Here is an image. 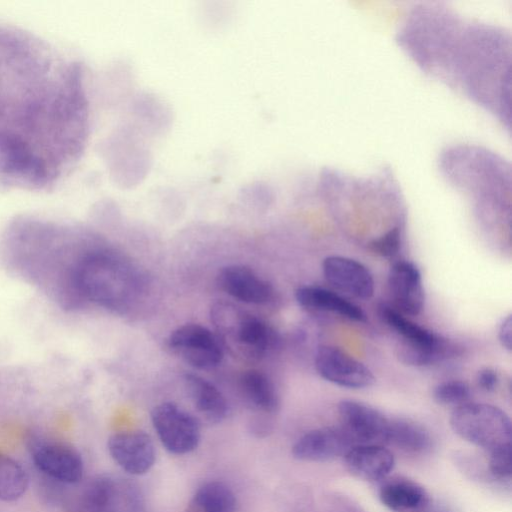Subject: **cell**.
<instances>
[{
  "instance_id": "obj_6",
  "label": "cell",
  "mask_w": 512,
  "mask_h": 512,
  "mask_svg": "<svg viewBox=\"0 0 512 512\" xmlns=\"http://www.w3.org/2000/svg\"><path fill=\"white\" fill-rule=\"evenodd\" d=\"M28 450L36 468L49 479L73 485L83 479L84 463L79 451L67 442L33 436Z\"/></svg>"
},
{
  "instance_id": "obj_13",
  "label": "cell",
  "mask_w": 512,
  "mask_h": 512,
  "mask_svg": "<svg viewBox=\"0 0 512 512\" xmlns=\"http://www.w3.org/2000/svg\"><path fill=\"white\" fill-rule=\"evenodd\" d=\"M354 445L340 427H324L308 431L292 446L294 458L305 462H329L343 457Z\"/></svg>"
},
{
  "instance_id": "obj_7",
  "label": "cell",
  "mask_w": 512,
  "mask_h": 512,
  "mask_svg": "<svg viewBox=\"0 0 512 512\" xmlns=\"http://www.w3.org/2000/svg\"><path fill=\"white\" fill-rule=\"evenodd\" d=\"M151 421L162 445L176 455L195 450L200 441L197 420L172 402H164L153 408Z\"/></svg>"
},
{
  "instance_id": "obj_21",
  "label": "cell",
  "mask_w": 512,
  "mask_h": 512,
  "mask_svg": "<svg viewBox=\"0 0 512 512\" xmlns=\"http://www.w3.org/2000/svg\"><path fill=\"white\" fill-rule=\"evenodd\" d=\"M62 496L64 512H104L106 475H99L73 484Z\"/></svg>"
},
{
  "instance_id": "obj_17",
  "label": "cell",
  "mask_w": 512,
  "mask_h": 512,
  "mask_svg": "<svg viewBox=\"0 0 512 512\" xmlns=\"http://www.w3.org/2000/svg\"><path fill=\"white\" fill-rule=\"evenodd\" d=\"M378 313L382 321L398 334L399 344L418 349H440L450 343L447 339L407 318L389 304H380Z\"/></svg>"
},
{
  "instance_id": "obj_27",
  "label": "cell",
  "mask_w": 512,
  "mask_h": 512,
  "mask_svg": "<svg viewBox=\"0 0 512 512\" xmlns=\"http://www.w3.org/2000/svg\"><path fill=\"white\" fill-rule=\"evenodd\" d=\"M433 399L440 405L458 407L470 402V386L461 380H448L433 389Z\"/></svg>"
},
{
  "instance_id": "obj_29",
  "label": "cell",
  "mask_w": 512,
  "mask_h": 512,
  "mask_svg": "<svg viewBox=\"0 0 512 512\" xmlns=\"http://www.w3.org/2000/svg\"><path fill=\"white\" fill-rule=\"evenodd\" d=\"M488 468L491 475L499 480L510 479L512 475V446L488 453Z\"/></svg>"
},
{
  "instance_id": "obj_31",
  "label": "cell",
  "mask_w": 512,
  "mask_h": 512,
  "mask_svg": "<svg viewBox=\"0 0 512 512\" xmlns=\"http://www.w3.org/2000/svg\"><path fill=\"white\" fill-rule=\"evenodd\" d=\"M498 339L500 344L507 351L512 350V317L506 316L500 323L498 329Z\"/></svg>"
},
{
  "instance_id": "obj_22",
  "label": "cell",
  "mask_w": 512,
  "mask_h": 512,
  "mask_svg": "<svg viewBox=\"0 0 512 512\" xmlns=\"http://www.w3.org/2000/svg\"><path fill=\"white\" fill-rule=\"evenodd\" d=\"M385 443L404 452L422 454L433 446L429 431L409 419H390Z\"/></svg>"
},
{
  "instance_id": "obj_1",
  "label": "cell",
  "mask_w": 512,
  "mask_h": 512,
  "mask_svg": "<svg viewBox=\"0 0 512 512\" xmlns=\"http://www.w3.org/2000/svg\"><path fill=\"white\" fill-rule=\"evenodd\" d=\"M87 131L81 66L0 23V186L53 188L81 157Z\"/></svg>"
},
{
  "instance_id": "obj_11",
  "label": "cell",
  "mask_w": 512,
  "mask_h": 512,
  "mask_svg": "<svg viewBox=\"0 0 512 512\" xmlns=\"http://www.w3.org/2000/svg\"><path fill=\"white\" fill-rule=\"evenodd\" d=\"M111 458L131 475L147 473L155 463L156 451L151 437L140 430L115 433L107 442Z\"/></svg>"
},
{
  "instance_id": "obj_12",
  "label": "cell",
  "mask_w": 512,
  "mask_h": 512,
  "mask_svg": "<svg viewBox=\"0 0 512 512\" xmlns=\"http://www.w3.org/2000/svg\"><path fill=\"white\" fill-rule=\"evenodd\" d=\"M392 307L404 315L416 316L425 305V291L418 267L406 260L395 262L388 273Z\"/></svg>"
},
{
  "instance_id": "obj_15",
  "label": "cell",
  "mask_w": 512,
  "mask_h": 512,
  "mask_svg": "<svg viewBox=\"0 0 512 512\" xmlns=\"http://www.w3.org/2000/svg\"><path fill=\"white\" fill-rule=\"evenodd\" d=\"M325 279L336 289L360 299L374 294L372 274L362 263L339 255L326 257L322 263Z\"/></svg>"
},
{
  "instance_id": "obj_26",
  "label": "cell",
  "mask_w": 512,
  "mask_h": 512,
  "mask_svg": "<svg viewBox=\"0 0 512 512\" xmlns=\"http://www.w3.org/2000/svg\"><path fill=\"white\" fill-rule=\"evenodd\" d=\"M29 485L24 468L13 458L0 453V501L21 498Z\"/></svg>"
},
{
  "instance_id": "obj_9",
  "label": "cell",
  "mask_w": 512,
  "mask_h": 512,
  "mask_svg": "<svg viewBox=\"0 0 512 512\" xmlns=\"http://www.w3.org/2000/svg\"><path fill=\"white\" fill-rule=\"evenodd\" d=\"M314 364L323 379L343 388L363 389L375 382V377L367 366L335 346H320L316 351Z\"/></svg>"
},
{
  "instance_id": "obj_18",
  "label": "cell",
  "mask_w": 512,
  "mask_h": 512,
  "mask_svg": "<svg viewBox=\"0 0 512 512\" xmlns=\"http://www.w3.org/2000/svg\"><path fill=\"white\" fill-rule=\"evenodd\" d=\"M295 299L307 310L332 312L353 321H366V315L358 305L322 287L301 286L295 291Z\"/></svg>"
},
{
  "instance_id": "obj_10",
  "label": "cell",
  "mask_w": 512,
  "mask_h": 512,
  "mask_svg": "<svg viewBox=\"0 0 512 512\" xmlns=\"http://www.w3.org/2000/svg\"><path fill=\"white\" fill-rule=\"evenodd\" d=\"M340 428L354 444H382L386 441L390 419L365 403L345 399L338 403Z\"/></svg>"
},
{
  "instance_id": "obj_16",
  "label": "cell",
  "mask_w": 512,
  "mask_h": 512,
  "mask_svg": "<svg viewBox=\"0 0 512 512\" xmlns=\"http://www.w3.org/2000/svg\"><path fill=\"white\" fill-rule=\"evenodd\" d=\"M347 470L365 481L385 479L394 469L393 453L381 444H355L343 456Z\"/></svg>"
},
{
  "instance_id": "obj_8",
  "label": "cell",
  "mask_w": 512,
  "mask_h": 512,
  "mask_svg": "<svg viewBox=\"0 0 512 512\" xmlns=\"http://www.w3.org/2000/svg\"><path fill=\"white\" fill-rule=\"evenodd\" d=\"M167 344L174 354L199 369L216 367L224 356L217 335L200 324L179 326L170 333Z\"/></svg>"
},
{
  "instance_id": "obj_20",
  "label": "cell",
  "mask_w": 512,
  "mask_h": 512,
  "mask_svg": "<svg viewBox=\"0 0 512 512\" xmlns=\"http://www.w3.org/2000/svg\"><path fill=\"white\" fill-rule=\"evenodd\" d=\"M378 497L382 505L392 512H414L431 499L422 485L404 478L383 482Z\"/></svg>"
},
{
  "instance_id": "obj_19",
  "label": "cell",
  "mask_w": 512,
  "mask_h": 512,
  "mask_svg": "<svg viewBox=\"0 0 512 512\" xmlns=\"http://www.w3.org/2000/svg\"><path fill=\"white\" fill-rule=\"evenodd\" d=\"M183 381L192 404L207 421L219 423L227 416V401L214 384L196 374H185Z\"/></svg>"
},
{
  "instance_id": "obj_28",
  "label": "cell",
  "mask_w": 512,
  "mask_h": 512,
  "mask_svg": "<svg viewBox=\"0 0 512 512\" xmlns=\"http://www.w3.org/2000/svg\"><path fill=\"white\" fill-rule=\"evenodd\" d=\"M402 244V230L399 225H395L379 237L369 242V249L385 258H393L396 256Z\"/></svg>"
},
{
  "instance_id": "obj_5",
  "label": "cell",
  "mask_w": 512,
  "mask_h": 512,
  "mask_svg": "<svg viewBox=\"0 0 512 512\" xmlns=\"http://www.w3.org/2000/svg\"><path fill=\"white\" fill-rule=\"evenodd\" d=\"M449 423L456 435L487 453L512 446L511 419L492 404L470 401L455 407Z\"/></svg>"
},
{
  "instance_id": "obj_4",
  "label": "cell",
  "mask_w": 512,
  "mask_h": 512,
  "mask_svg": "<svg viewBox=\"0 0 512 512\" xmlns=\"http://www.w3.org/2000/svg\"><path fill=\"white\" fill-rule=\"evenodd\" d=\"M210 319L223 349L239 360H261L278 343L269 324L231 302H215Z\"/></svg>"
},
{
  "instance_id": "obj_14",
  "label": "cell",
  "mask_w": 512,
  "mask_h": 512,
  "mask_svg": "<svg viewBox=\"0 0 512 512\" xmlns=\"http://www.w3.org/2000/svg\"><path fill=\"white\" fill-rule=\"evenodd\" d=\"M221 290L241 302L265 305L275 298L273 286L254 270L244 265H228L217 275Z\"/></svg>"
},
{
  "instance_id": "obj_24",
  "label": "cell",
  "mask_w": 512,
  "mask_h": 512,
  "mask_svg": "<svg viewBox=\"0 0 512 512\" xmlns=\"http://www.w3.org/2000/svg\"><path fill=\"white\" fill-rule=\"evenodd\" d=\"M232 489L221 481H210L198 488L184 512H236Z\"/></svg>"
},
{
  "instance_id": "obj_25",
  "label": "cell",
  "mask_w": 512,
  "mask_h": 512,
  "mask_svg": "<svg viewBox=\"0 0 512 512\" xmlns=\"http://www.w3.org/2000/svg\"><path fill=\"white\" fill-rule=\"evenodd\" d=\"M104 512H146L141 490L128 479L107 475Z\"/></svg>"
},
{
  "instance_id": "obj_3",
  "label": "cell",
  "mask_w": 512,
  "mask_h": 512,
  "mask_svg": "<svg viewBox=\"0 0 512 512\" xmlns=\"http://www.w3.org/2000/svg\"><path fill=\"white\" fill-rule=\"evenodd\" d=\"M73 291L86 301L124 312L143 289V277L123 256L97 250L83 256L70 274Z\"/></svg>"
},
{
  "instance_id": "obj_23",
  "label": "cell",
  "mask_w": 512,
  "mask_h": 512,
  "mask_svg": "<svg viewBox=\"0 0 512 512\" xmlns=\"http://www.w3.org/2000/svg\"><path fill=\"white\" fill-rule=\"evenodd\" d=\"M239 386L245 399L256 409L273 413L278 409L279 396L270 378L255 369L242 373Z\"/></svg>"
},
{
  "instance_id": "obj_2",
  "label": "cell",
  "mask_w": 512,
  "mask_h": 512,
  "mask_svg": "<svg viewBox=\"0 0 512 512\" xmlns=\"http://www.w3.org/2000/svg\"><path fill=\"white\" fill-rule=\"evenodd\" d=\"M396 41L416 65L510 127V33L435 4L414 6Z\"/></svg>"
},
{
  "instance_id": "obj_30",
  "label": "cell",
  "mask_w": 512,
  "mask_h": 512,
  "mask_svg": "<svg viewBox=\"0 0 512 512\" xmlns=\"http://www.w3.org/2000/svg\"><path fill=\"white\" fill-rule=\"evenodd\" d=\"M476 382L483 391L493 392L498 386L499 375L493 368L485 367L478 371Z\"/></svg>"
},
{
  "instance_id": "obj_32",
  "label": "cell",
  "mask_w": 512,
  "mask_h": 512,
  "mask_svg": "<svg viewBox=\"0 0 512 512\" xmlns=\"http://www.w3.org/2000/svg\"><path fill=\"white\" fill-rule=\"evenodd\" d=\"M414 512H454L449 506L429 500L424 506Z\"/></svg>"
}]
</instances>
